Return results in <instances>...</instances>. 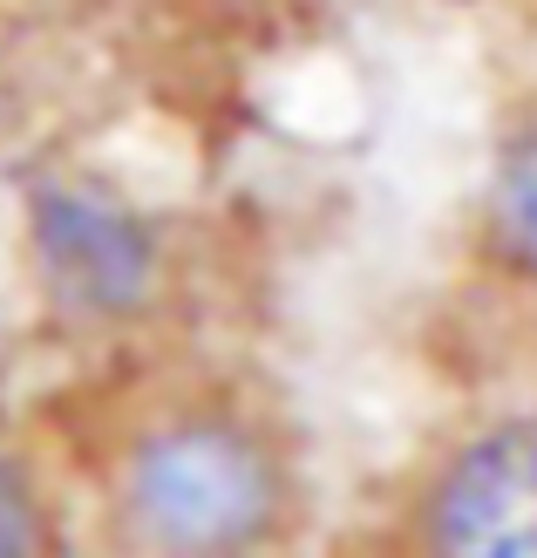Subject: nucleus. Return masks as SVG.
I'll use <instances>...</instances> for the list:
<instances>
[{
    "label": "nucleus",
    "instance_id": "20e7f679",
    "mask_svg": "<svg viewBox=\"0 0 537 558\" xmlns=\"http://www.w3.org/2000/svg\"><path fill=\"white\" fill-rule=\"evenodd\" d=\"M0 558H89L69 463L0 402Z\"/></svg>",
    "mask_w": 537,
    "mask_h": 558
},
{
    "label": "nucleus",
    "instance_id": "423d86ee",
    "mask_svg": "<svg viewBox=\"0 0 537 558\" xmlns=\"http://www.w3.org/2000/svg\"><path fill=\"white\" fill-rule=\"evenodd\" d=\"M354 558H381V551H375V545H361V551H354Z\"/></svg>",
    "mask_w": 537,
    "mask_h": 558
},
{
    "label": "nucleus",
    "instance_id": "f03ea898",
    "mask_svg": "<svg viewBox=\"0 0 537 558\" xmlns=\"http://www.w3.org/2000/svg\"><path fill=\"white\" fill-rule=\"evenodd\" d=\"M14 266L54 341L102 361L150 354L191 293L178 211L75 150H48L14 178Z\"/></svg>",
    "mask_w": 537,
    "mask_h": 558
},
{
    "label": "nucleus",
    "instance_id": "f257e3e1",
    "mask_svg": "<svg viewBox=\"0 0 537 558\" xmlns=\"http://www.w3.org/2000/svg\"><path fill=\"white\" fill-rule=\"evenodd\" d=\"M89 558H314V450L259 381L136 354L69 457Z\"/></svg>",
    "mask_w": 537,
    "mask_h": 558
},
{
    "label": "nucleus",
    "instance_id": "7ed1b4c3",
    "mask_svg": "<svg viewBox=\"0 0 537 558\" xmlns=\"http://www.w3.org/2000/svg\"><path fill=\"white\" fill-rule=\"evenodd\" d=\"M367 545L381 558H537V388L449 415L394 477Z\"/></svg>",
    "mask_w": 537,
    "mask_h": 558
},
{
    "label": "nucleus",
    "instance_id": "39448f33",
    "mask_svg": "<svg viewBox=\"0 0 537 558\" xmlns=\"http://www.w3.org/2000/svg\"><path fill=\"white\" fill-rule=\"evenodd\" d=\"M497 287H503V293H511V300L524 306V320H530V333H537V253H530L524 266H511V272L497 279Z\"/></svg>",
    "mask_w": 537,
    "mask_h": 558
}]
</instances>
